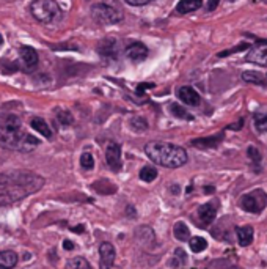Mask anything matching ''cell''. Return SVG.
<instances>
[{"label": "cell", "instance_id": "23", "mask_svg": "<svg viewBox=\"0 0 267 269\" xmlns=\"http://www.w3.org/2000/svg\"><path fill=\"white\" fill-rule=\"evenodd\" d=\"M157 178V170L152 167V165H145V167L140 170V179L145 181V183H151Z\"/></svg>", "mask_w": 267, "mask_h": 269}, {"label": "cell", "instance_id": "32", "mask_svg": "<svg viewBox=\"0 0 267 269\" xmlns=\"http://www.w3.org/2000/svg\"><path fill=\"white\" fill-rule=\"evenodd\" d=\"M248 156L252 157V159H255L256 162H260L261 161V154H260V151L255 148V147H250L248 148Z\"/></svg>", "mask_w": 267, "mask_h": 269}, {"label": "cell", "instance_id": "22", "mask_svg": "<svg viewBox=\"0 0 267 269\" xmlns=\"http://www.w3.org/2000/svg\"><path fill=\"white\" fill-rule=\"evenodd\" d=\"M66 269H91V266L84 257H74V258L68 260Z\"/></svg>", "mask_w": 267, "mask_h": 269}, {"label": "cell", "instance_id": "16", "mask_svg": "<svg viewBox=\"0 0 267 269\" xmlns=\"http://www.w3.org/2000/svg\"><path fill=\"white\" fill-rule=\"evenodd\" d=\"M18 254H14L13 250H3L0 252V269H13L18 265Z\"/></svg>", "mask_w": 267, "mask_h": 269}, {"label": "cell", "instance_id": "6", "mask_svg": "<svg viewBox=\"0 0 267 269\" xmlns=\"http://www.w3.org/2000/svg\"><path fill=\"white\" fill-rule=\"evenodd\" d=\"M267 203V194L263 189H255V191L242 195L240 199V207L244 211L252 212V214H258L261 212Z\"/></svg>", "mask_w": 267, "mask_h": 269}, {"label": "cell", "instance_id": "24", "mask_svg": "<svg viewBox=\"0 0 267 269\" xmlns=\"http://www.w3.org/2000/svg\"><path fill=\"white\" fill-rule=\"evenodd\" d=\"M189 246H190V250L192 252H195V254H200V252H203L208 247V241L205 238H201V236H195V238H190Z\"/></svg>", "mask_w": 267, "mask_h": 269}, {"label": "cell", "instance_id": "5", "mask_svg": "<svg viewBox=\"0 0 267 269\" xmlns=\"http://www.w3.org/2000/svg\"><path fill=\"white\" fill-rule=\"evenodd\" d=\"M91 18L102 26H112L123 19V13L107 3H96L91 8Z\"/></svg>", "mask_w": 267, "mask_h": 269}, {"label": "cell", "instance_id": "10", "mask_svg": "<svg viewBox=\"0 0 267 269\" xmlns=\"http://www.w3.org/2000/svg\"><path fill=\"white\" fill-rule=\"evenodd\" d=\"M126 55L132 61H143L148 57V47L140 41H134L126 47Z\"/></svg>", "mask_w": 267, "mask_h": 269}, {"label": "cell", "instance_id": "1", "mask_svg": "<svg viewBox=\"0 0 267 269\" xmlns=\"http://www.w3.org/2000/svg\"><path fill=\"white\" fill-rule=\"evenodd\" d=\"M44 179L35 173L16 172L0 175V203H11L24 199L43 187Z\"/></svg>", "mask_w": 267, "mask_h": 269}, {"label": "cell", "instance_id": "30", "mask_svg": "<svg viewBox=\"0 0 267 269\" xmlns=\"http://www.w3.org/2000/svg\"><path fill=\"white\" fill-rule=\"evenodd\" d=\"M59 120L61 124H71L72 123V115L66 110H63V112H59Z\"/></svg>", "mask_w": 267, "mask_h": 269}, {"label": "cell", "instance_id": "29", "mask_svg": "<svg viewBox=\"0 0 267 269\" xmlns=\"http://www.w3.org/2000/svg\"><path fill=\"white\" fill-rule=\"evenodd\" d=\"M185 262H187V255H185V252L182 249H176L175 250V262L172 265L179 268V266L185 265Z\"/></svg>", "mask_w": 267, "mask_h": 269}, {"label": "cell", "instance_id": "3", "mask_svg": "<svg viewBox=\"0 0 267 269\" xmlns=\"http://www.w3.org/2000/svg\"><path fill=\"white\" fill-rule=\"evenodd\" d=\"M145 153L154 164L164 165L168 169L181 167L189 159L182 147L165 144V142H149L145 147Z\"/></svg>", "mask_w": 267, "mask_h": 269}, {"label": "cell", "instance_id": "12", "mask_svg": "<svg viewBox=\"0 0 267 269\" xmlns=\"http://www.w3.org/2000/svg\"><path fill=\"white\" fill-rule=\"evenodd\" d=\"M178 98H179L184 104H187V106H198L200 104V94L197 93L195 89H192V87H181L179 90H178Z\"/></svg>", "mask_w": 267, "mask_h": 269}, {"label": "cell", "instance_id": "17", "mask_svg": "<svg viewBox=\"0 0 267 269\" xmlns=\"http://www.w3.org/2000/svg\"><path fill=\"white\" fill-rule=\"evenodd\" d=\"M237 241L242 247H247L252 244L253 241V235H255V230H253V227H250V225H245V227H240L237 228Z\"/></svg>", "mask_w": 267, "mask_h": 269}, {"label": "cell", "instance_id": "25", "mask_svg": "<svg viewBox=\"0 0 267 269\" xmlns=\"http://www.w3.org/2000/svg\"><path fill=\"white\" fill-rule=\"evenodd\" d=\"M170 112H172L176 118H182V120H193V117L185 110L182 106L176 104V102H173V104H170Z\"/></svg>", "mask_w": 267, "mask_h": 269}, {"label": "cell", "instance_id": "11", "mask_svg": "<svg viewBox=\"0 0 267 269\" xmlns=\"http://www.w3.org/2000/svg\"><path fill=\"white\" fill-rule=\"evenodd\" d=\"M19 54H21L22 63H24V66H26L27 71H31V69H35L38 66L39 59H38V52L33 49V47L22 46L19 49Z\"/></svg>", "mask_w": 267, "mask_h": 269}, {"label": "cell", "instance_id": "2", "mask_svg": "<svg viewBox=\"0 0 267 269\" xmlns=\"http://www.w3.org/2000/svg\"><path fill=\"white\" fill-rule=\"evenodd\" d=\"M39 145V140L29 134L14 115L0 117V147L13 151L29 153Z\"/></svg>", "mask_w": 267, "mask_h": 269}, {"label": "cell", "instance_id": "37", "mask_svg": "<svg viewBox=\"0 0 267 269\" xmlns=\"http://www.w3.org/2000/svg\"><path fill=\"white\" fill-rule=\"evenodd\" d=\"M3 44V38H2V35H0V46Z\"/></svg>", "mask_w": 267, "mask_h": 269}, {"label": "cell", "instance_id": "18", "mask_svg": "<svg viewBox=\"0 0 267 269\" xmlns=\"http://www.w3.org/2000/svg\"><path fill=\"white\" fill-rule=\"evenodd\" d=\"M201 5H203V0H181V2L176 5V11L181 14L192 13V11H197Z\"/></svg>", "mask_w": 267, "mask_h": 269}, {"label": "cell", "instance_id": "28", "mask_svg": "<svg viewBox=\"0 0 267 269\" xmlns=\"http://www.w3.org/2000/svg\"><path fill=\"white\" fill-rule=\"evenodd\" d=\"M80 165H82V169L85 170H91L94 167V157L91 153H84L80 156Z\"/></svg>", "mask_w": 267, "mask_h": 269}, {"label": "cell", "instance_id": "4", "mask_svg": "<svg viewBox=\"0 0 267 269\" xmlns=\"http://www.w3.org/2000/svg\"><path fill=\"white\" fill-rule=\"evenodd\" d=\"M31 16L41 24H52L60 19L61 8L55 0H33L30 3Z\"/></svg>", "mask_w": 267, "mask_h": 269}, {"label": "cell", "instance_id": "19", "mask_svg": "<svg viewBox=\"0 0 267 269\" xmlns=\"http://www.w3.org/2000/svg\"><path fill=\"white\" fill-rule=\"evenodd\" d=\"M31 128H33L35 131H38L41 136H44L46 139H51L52 137V131L49 128V124H47L43 118H39V117H35V118H31Z\"/></svg>", "mask_w": 267, "mask_h": 269}, {"label": "cell", "instance_id": "33", "mask_svg": "<svg viewBox=\"0 0 267 269\" xmlns=\"http://www.w3.org/2000/svg\"><path fill=\"white\" fill-rule=\"evenodd\" d=\"M124 2L132 6H142V5H148L151 2H154V0H124Z\"/></svg>", "mask_w": 267, "mask_h": 269}, {"label": "cell", "instance_id": "26", "mask_svg": "<svg viewBox=\"0 0 267 269\" xmlns=\"http://www.w3.org/2000/svg\"><path fill=\"white\" fill-rule=\"evenodd\" d=\"M131 128L135 132H143V131L148 129V121L142 117H134L131 120Z\"/></svg>", "mask_w": 267, "mask_h": 269}, {"label": "cell", "instance_id": "13", "mask_svg": "<svg viewBox=\"0 0 267 269\" xmlns=\"http://www.w3.org/2000/svg\"><path fill=\"white\" fill-rule=\"evenodd\" d=\"M117 46L118 43L115 38H106L99 43L98 51L106 59H117Z\"/></svg>", "mask_w": 267, "mask_h": 269}, {"label": "cell", "instance_id": "31", "mask_svg": "<svg viewBox=\"0 0 267 269\" xmlns=\"http://www.w3.org/2000/svg\"><path fill=\"white\" fill-rule=\"evenodd\" d=\"M247 47H248V44H240V46L233 47L231 51H225V52H220L218 55H220V57H226V55H231V54H234V52H239V51H242V49H247Z\"/></svg>", "mask_w": 267, "mask_h": 269}, {"label": "cell", "instance_id": "35", "mask_svg": "<svg viewBox=\"0 0 267 269\" xmlns=\"http://www.w3.org/2000/svg\"><path fill=\"white\" fill-rule=\"evenodd\" d=\"M152 87H154V85H152V84H142V85H139V90H137V91H139V94H142L145 90H148V89H152Z\"/></svg>", "mask_w": 267, "mask_h": 269}, {"label": "cell", "instance_id": "36", "mask_svg": "<svg viewBox=\"0 0 267 269\" xmlns=\"http://www.w3.org/2000/svg\"><path fill=\"white\" fill-rule=\"evenodd\" d=\"M63 247L66 249V250H72V249H74V242H72V241H68V239H66V241L63 242Z\"/></svg>", "mask_w": 267, "mask_h": 269}, {"label": "cell", "instance_id": "14", "mask_svg": "<svg viewBox=\"0 0 267 269\" xmlns=\"http://www.w3.org/2000/svg\"><path fill=\"white\" fill-rule=\"evenodd\" d=\"M215 214H217V208L214 207L212 203H206V205H201L198 208V216L201 219V222L205 225H209L215 219Z\"/></svg>", "mask_w": 267, "mask_h": 269}, {"label": "cell", "instance_id": "8", "mask_svg": "<svg viewBox=\"0 0 267 269\" xmlns=\"http://www.w3.org/2000/svg\"><path fill=\"white\" fill-rule=\"evenodd\" d=\"M99 255H101V269H113V263H115L117 252L115 247L110 242H102L99 246Z\"/></svg>", "mask_w": 267, "mask_h": 269}, {"label": "cell", "instance_id": "15", "mask_svg": "<svg viewBox=\"0 0 267 269\" xmlns=\"http://www.w3.org/2000/svg\"><path fill=\"white\" fill-rule=\"evenodd\" d=\"M222 140H223V132L217 134V136L192 140V147H195V148H214V147H217L218 144H220Z\"/></svg>", "mask_w": 267, "mask_h": 269}, {"label": "cell", "instance_id": "9", "mask_svg": "<svg viewBox=\"0 0 267 269\" xmlns=\"http://www.w3.org/2000/svg\"><path fill=\"white\" fill-rule=\"evenodd\" d=\"M247 61L255 63V65L260 66H267V43L252 47L247 54Z\"/></svg>", "mask_w": 267, "mask_h": 269}, {"label": "cell", "instance_id": "20", "mask_svg": "<svg viewBox=\"0 0 267 269\" xmlns=\"http://www.w3.org/2000/svg\"><path fill=\"white\" fill-rule=\"evenodd\" d=\"M173 232H175V238L178 241H190V230L189 227L185 225L184 222H176L173 227Z\"/></svg>", "mask_w": 267, "mask_h": 269}, {"label": "cell", "instance_id": "27", "mask_svg": "<svg viewBox=\"0 0 267 269\" xmlns=\"http://www.w3.org/2000/svg\"><path fill=\"white\" fill-rule=\"evenodd\" d=\"M255 126L258 131L267 132V112L255 114Z\"/></svg>", "mask_w": 267, "mask_h": 269}, {"label": "cell", "instance_id": "7", "mask_svg": "<svg viewBox=\"0 0 267 269\" xmlns=\"http://www.w3.org/2000/svg\"><path fill=\"white\" fill-rule=\"evenodd\" d=\"M106 161L109 164V167L113 170V172H119L121 170V147L115 142H110L107 145V149H106Z\"/></svg>", "mask_w": 267, "mask_h": 269}, {"label": "cell", "instance_id": "21", "mask_svg": "<svg viewBox=\"0 0 267 269\" xmlns=\"http://www.w3.org/2000/svg\"><path fill=\"white\" fill-rule=\"evenodd\" d=\"M242 79H244L245 82L248 84H256V85H266V79L261 73H258V71H245L244 74H242Z\"/></svg>", "mask_w": 267, "mask_h": 269}, {"label": "cell", "instance_id": "34", "mask_svg": "<svg viewBox=\"0 0 267 269\" xmlns=\"http://www.w3.org/2000/svg\"><path fill=\"white\" fill-rule=\"evenodd\" d=\"M218 3H220V0H209L208 2V11H214L215 8L218 6Z\"/></svg>", "mask_w": 267, "mask_h": 269}]
</instances>
